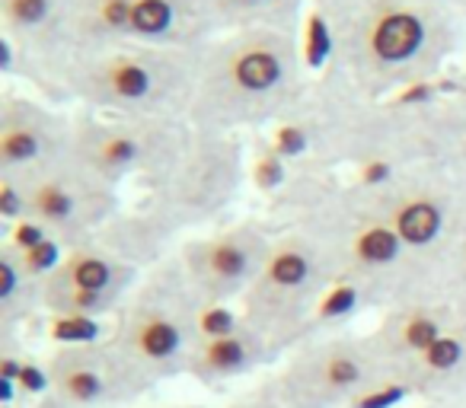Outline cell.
<instances>
[{"label": "cell", "instance_id": "obj_19", "mask_svg": "<svg viewBox=\"0 0 466 408\" xmlns=\"http://www.w3.org/2000/svg\"><path fill=\"white\" fill-rule=\"evenodd\" d=\"M201 332H208L214 338H227L233 332V316L227 310H220V306H211V310L201 313Z\"/></svg>", "mask_w": 466, "mask_h": 408}, {"label": "cell", "instance_id": "obj_7", "mask_svg": "<svg viewBox=\"0 0 466 408\" xmlns=\"http://www.w3.org/2000/svg\"><path fill=\"white\" fill-rule=\"evenodd\" d=\"M116 281L112 265L96 253H80L65 265L61 284H67V304L74 306V313L80 316V310H93L103 304V291Z\"/></svg>", "mask_w": 466, "mask_h": 408}, {"label": "cell", "instance_id": "obj_12", "mask_svg": "<svg viewBox=\"0 0 466 408\" xmlns=\"http://www.w3.org/2000/svg\"><path fill=\"white\" fill-rule=\"evenodd\" d=\"M179 329H176L169 319H144L141 329H137V344H141V351L147 357H154V361H163V357L176 354L179 351Z\"/></svg>", "mask_w": 466, "mask_h": 408}, {"label": "cell", "instance_id": "obj_13", "mask_svg": "<svg viewBox=\"0 0 466 408\" xmlns=\"http://www.w3.org/2000/svg\"><path fill=\"white\" fill-rule=\"evenodd\" d=\"M205 361H208V367H214V370H230V367H237V363L243 361V344L233 342L230 335L218 338V342L208 344Z\"/></svg>", "mask_w": 466, "mask_h": 408}, {"label": "cell", "instance_id": "obj_6", "mask_svg": "<svg viewBox=\"0 0 466 408\" xmlns=\"http://www.w3.org/2000/svg\"><path fill=\"white\" fill-rule=\"evenodd\" d=\"M307 0H201L214 33H247V29H288L294 33Z\"/></svg>", "mask_w": 466, "mask_h": 408}, {"label": "cell", "instance_id": "obj_4", "mask_svg": "<svg viewBox=\"0 0 466 408\" xmlns=\"http://www.w3.org/2000/svg\"><path fill=\"white\" fill-rule=\"evenodd\" d=\"M71 124L26 96H7L0 105V166L4 175H23L71 154Z\"/></svg>", "mask_w": 466, "mask_h": 408}, {"label": "cell", "instance_id": "obj_5", "mask_svg": "<svg viewBox=\"0 0 466 408\" xmlns=\"http://www.w3.org/2000/svg\"><path fill=\"white\" fill-rule=\"evenodd\" d=\"M80 0H0L4 35L14 39L23 61L42 77L65 61L74 45V20Z\"/></svg>", "mask_w": 466, "mask_h": 408}, {"label": "cell", "instance_id": "obj_15", "mask_svg": "<svg viewBox=\"0 0 466 408\" xmlns=\"http://www.w3.org/2000/svg\"><path fill=\"white\" fill-rule=\"evenodd\" d=\"M438 338H441V329H438V323H434V319H428V316L409 319V325H406V342L412 344V348L428 351L434 342H438Z\"/></svg>", "mask_w": 466, "mask_h": 408}, {"label": "cell", "instance_id": "obj_14", "mask_svg": "<svg viewBox=\"0 0 466 408\" xmlns=\"http://www.w3.org/2000/svg\"><path fill=\"white\" fill-rule=\"evenodd\" d=\"M96 323L86 316H77V313L55 323V338H65V342H90V338H96Z\"/></svg>", "mask_w": 466, "mask_h": 408}, {"label": "cell", "instance_id": "obj_18", "mask_svg": "<svg viewBox=\"0 0 466 408\" xmlns=\"http://www.w3.org/2000/svg\"><path fill=\"white\" fill-rule=\"evenodd\" d=\"M67 393L74 395V399L80 402H90L99 395V380L96 373H90V370H77V373L67 376Z\"/></svg>", "mask_w": 466, "mask_h": 408}, {"label": "cell", "instance_id": "obj_20", "mask_svg": "<svg viewBox=\"0 0 466 408\" xmlns=\"http://www.w3.org/2000/svg\"><path fill=\"white\" fill-rule=\"evenodd\" d=\"M355 300H358V291H355V287H349V284L336 287V291H332L329 297H326L323 316H342V313H349L351 306H355Z\"/></svg>", "mask_w": 466, "mask_h": 408}, {"label": "cell", "instance_id": "obj_16", "mask_svg": "<svg viewBox=\"0 0 466 408\" xmlns=\"http://www.w3.org/2000/svg\"><path fill=\"white\" fill-rule=\"evenodd\" d=\"M460 354H463V348H460V342H453V338H438V342L425 351L428 363H431V367H438V370L453 367V363L460 361Z\"/></svg>", "mask_w": 466, "mask_h": 408}, {"label": "cell", "instance_id": "obj_21", "mask_svg": "<svg viewBox=\"0 0 466 408\" xmlns=\"http://www.w3.org/2000/svg\"><path fill=\"white\" fill-rule=\"evenodd\" d=\"M14 240H16V249H23V253H29V249L42 246V243H46V240H48V236H46V230H42V224H33V221H23V224H20V227H16Z\"/></svg>", "mask_w": 466, "mask_h": 408}, {"label": "cell", "instance_id": "obj_23", "mask_svg": "<svg viewBox=\"0 0 466 408\" xmlns=\"http://www.w3.org/2000/svg\"><path fill=\"white\" fill-rule=\"evenodd\" d=\"M434 4H441V7H447L451 14H457L460 20H466V0H434Z\"/></svg>", "mask_w": 466, "mask_h": 408}, {"label": "cell", "instance_id": "obj_3", "mask_svg": "<svg viewBox=\"0 0 466 408\" xmlns=\"http://www.w3.org/2000/svg\"><path fill=\"white\" fill-rule=\"evenodd\" d=\"M198 52L137 42L71 48L48 77L86 112L135 122H188L198 84Z\"/></svg>", "mask_w": 466, "mask_h": 408}, {"label": "cell", "instance_id": "obj_17", "mask_svg": "<svg viewBox=\"0 0 466 408\" xmlns=\"http://www.w3.org/2000/svg\"><path fill=\"white\" fill-rule=\"evenodd\" d=\"M23 265H26L29 272H52V268L58 265V246H55L52 240H46L42 246L23 253Z\"/></svg>", "mask_w": 466, "mask_h": 408}, {"label": "cell", "instance_id": "obj_22", "mask_svg": "<svg viewBox=\"0 0 466 408\" xmlns=\"http://www.w3.org/2000/svg\"><path fill=\"white\" fill-rule=\"evenodd\" d=\"M20 380H23V386H29V389H42V386H46V380H42V373L35 367H23L20 370Z\"/></svg>", "mask_w": 466, "mask_h": 408}, {"label": "cell", "instance_id": "obj_2", "mask_svg": "<svg viewBox=\"0 0 466 408\" xmlns=\"http://www.w3.org/2000/svg\"><path fill=\"white\" fill-rule=\"evenodd\" d=\"M304 55L288 29L220 33L201 48L188 122L230 134L247 124L285 122L304 103Z\"/></svg>", "mask_w": 466, "mask_h": 408}, {"label": "cell", "instance_id": "obj_8", "mask_svg": "<svg viewBox=\"0 0 466 408\" xmlns=\"http://www.w3.org/2000/svg\"><path fill=\"white\" fill-rule=\"evenodd\" d=\"M390 227L400 234V240L406 246H428L444 230V208L431 194L409 192V198H402L400 208L393 211V224Z\"/></svg>", "mask_w": 466, "mask_h": 408}, {"label": "cell", "instance_id": "obj_10", "mask_svg": "<svg viewBox=\"0 0 466 408\" xmlns=\"http://www.w3.org/2000/svg\"><path fill=\"white\" fill-rule=\"evenodd\" d=\"M402 246L406 243L400 240V234H396L390 224H370V227H361L355 234V240H351V255H355L361 265H390V262L400 259Z\"/></svg>", "mask_w": 466, "mask_h": 408}, {"label": "cell", "instance_id": "obj_11", "mask_svg": "<svg viewBox=\"0 0 466 408\" xmlns=\"http://www.w3.org/2000/svg\"><path fill=\"white\" fill-rule=\"evenodd\" d=\"M310 274H313L310 255L294 246L272 253L268 268H266V281L272 287H279V291H298V287H304L307 281H310Z\"/></svg>", "mask_w": 466, "mask_h": 408}, {"label": "cell", "instance_id": "obj_9", "mask_svg": "<svg viewBox=\"0 0 466 408\" xmlns=\"http://www.w3.org/2000/svg\"><path fill=\"white\" fill-rule=\"evenodd\" d=\"M198 268L211 281L233 284V281H243L249 272H253V253H249V246H243L240 240L227 236V240H218V243H208V246H201Z\"/></svg>", "mask_w": 466, "mask_h": 408}, {"label": "cell", "instance_id": "obj_1", "mask_svg": "<svg viewBox=\"0 0 466 408\" xmlns=\"http://www.w3.org/2000/svg\"><path fill=\"white\" fill-rule=\"evenodd\" d=\"M332 29L329 84L390 99L428 84L453 58L463 20L434 0H317Z\"/></svg>", "mask_w": 466, "mask_h": 408}]
</instances>
